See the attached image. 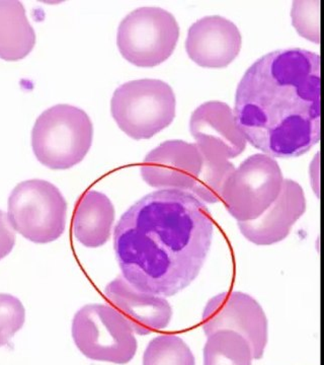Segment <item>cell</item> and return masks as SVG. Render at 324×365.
Masks as SVG:
<instances>
[{"label": "cell", "mask_w": 324, "mask_h": 365, "mask_svg": "<svg viewBox=\"0 0 324 365\" xmlns=\"http://www.w3.org/2000/svg\"><path fill=\"white\" fill-rule=\"evenodd\" d=\"M214 220L205 204L179 190H158L137 201L114 232L122 276L144 292L174 297L201 272Z\"/></svg>", "instance_id": "1"}, {"label": "cell", "mask_w": 324, "mask_h": 365, "mask_svg": "<svg viewBox=\"0 0 324 365\" xmlns=\"http://www.w3.org/2000/svg\"><path fill=\"white\" fill-rule=\"evenodd\" d=\"M234 117L247 143L273 158H298L320 140V58L304 49L268 53L237 86Z\"/></svg>", "instance_id": "2"}, {"label": "cell", "mask_w": 324, "mask_h": 365, "mask_svg": "<svg viewBox=\"0 0 324 365\" xmlns=\"http://www.w3.org/2000/svg\"><path fill=\"white\" fill-rule=\"evenodd\" d=\"M93 126L83 110L57 105L38 118L32 131L36 158L51 170H68L83 162L91 148Z\"/></svg>", "instance_id": "3"}, {"label": "cell", "mask_w": 324, "mask_h": 365, "mask_svg": "<svg viewBox=\"0 0 324 365\" xmlns=\"http://www.w3.org/2000/svg\"><path fill=\"white\" fill-rule=\"evenodd\" d=\"M110 112L124 133L136 139H150L174 120L177 98L169 83L160 79L129 81L117 88Z\"/></svg>", "instance_id": "4"}, {"label": "cell", "mask_w": 324, "mask_h": 365, "mask_svg": "<svg viewBox=\"0 0 324 365\" xmlns=\"http://www.w3.org/2000/svg\"><path fill=\"white\" fill-rule=\"evenodd\" d=\"M67 202L55 185L28 180L13 190L9 198V222L14 230L35 244H49L63 235Z\"/></svg>", "instance_id": "5"}, {"label": "cell", "mask_w": 324, "mask_h": 365, "mask_svg": "<svg viewBox=\"0 0 324 365\" xmlns=\"http://www.w3.org/2000/svg\"><path fill=\"white\" fill-rule=\"evenodd\" d=\"M71 333L79 351L97 361L127 364L138 348L131 327L109 304L81 307L72 321Z\"/></svg>", "instance_id": "6"}, {"label": "cell", "mask_w": 324, "mask_h": 365, "mask_svg": "<svg viewBox=\"0 0 324 365\" xmlns=\"http://www.w3.org/2000/svg\"><path fill=\"white\" fill-rule=\"evenodd\" d=\"M179 38V26L174 14L160 7H140L120 24L117 45L133 66L155 67L172 56Z\"/></svg>", "instance_id": "7"}, {"label": "cell", "mask_w": 324, "mask_h": 365, "mask_svg": "<svg viewBox=\"0 0 324 365\" xmlns=\"http://www.w3.org/2000/svg\"><path fill=\"white\" fill-rule=\"evenodd\" d=\"M283 182L277 160L258 153L235 168L225 182L220 201L237 222H253L275 202Z\"/></svg>", "instance_id": "8"}, {"label": "cell", "mask_w": 324, "mask_h": 365, "mask_svg": "<svg viewBox=\"0 0 324 365\" xmlns=\"http://www.w3.org/2000/svg\"><path fill=\"white\" fill-rule=\"evenodd\" d=\"M206 336L220 330L234 331L251 346L254 359H261L268 344V318L261 304L249 294L228 292L212 297L202 314Z\"/></svg>", "instance_id": "9"}, {"label": "cell", "mask_w": 324, "mask_h": 365, "mask_svg": "<svg viewBox=\"0 0 324 365\" xmlns=\"http://www.w3.org/2000/svg\"><path fill=\"white\" fill-rule=\"evenodd\" d=\"M201 168L202 155L196 143L169 140L146 155L141 177L153 188L189 192Z\"/></svg>", "instance_id": "10"}, {"label": "cell", "mask_w": 324, "mask_h": 365, "mask_svg": "<svg viewBox=\"0 0 324 365\" xmlns=\"http://www.w3.org/2000/svg\"><path fill=\"white\" fill-rule=\"evenodd\" d=\"M189 131L200 153L227 158L239 157L247 141L235 121L234 110L218 101L204 103L192 114Z\"/></svg>", "instance_id": "11"}, {"label": "cell", "mask_w": 324, "mask_h": 365, "mask_svg": "<svg viewBox=\"0 0 324 365\" xmlns=\"http://www.w3.org/2000/svg\"><path fill=\"white\" fill-rule=\"evenodd\" d=\"M242 47L241 34L231 21L205 16L189 28L186 51L194 63L205 68H224L236 59Z\"/></svg>", "instance_id": "12"}, {"label": "cell", "mask_w": 324, "mask_h": 365, "mask_svg": "<svg viewBox=\"0 0 324 365\" xmlns=\"http://www.w3.org/2000/svg\"><path fill=\"white\" fill-rule=\"evenodd\" d=\"M105 297L138 335L162 331L172 321V306L165 297L139 290L123 276L110 281Z\"/></svg>", "instance_id": "13"}, {"label": "cell", "mask_w": 324, "mask_h": 365, "mask_svg": "<svg viewBox=\"0 0 324 365\" xmlns=\"http://www.w3.org/2000/svg\"><path fill=\"white\" fill-rule=\"evenodd\" d=\"M306 197L298 182L284 179L280 195L253 222H239L240 232L256 246H272L284 241L306 211Z\"/></svg>", "instance_id": "14"}, {"label": "cell", "mask_w": 324, "mask_h": 365, "mask_svg": "<svg viewBox=\"0 0 324 365\" xmlns=\"http://www.w3.org/2000/svg\"><path fill=\"white\" fill-rule=\"evenodd\" d=\"M114 222L115 208L109 197L90 190L76 203L72 220L73 234L83 246L98 248L109 241Z\"/></svg>", "instance_id": "15"}, {"label": "cell", "mask_w": 324, "mask_h": 365, "mask_svg": "<svg viewBox=\"0 0 324 365\" xmlns=\"http://www.w3.org/2000/svg\"><path fill=\"white\" fill-rule=\"evenodd\" d=\"M35 44V30L23 4L0 0V58L19 61L33 51Z\"/></svg>", "instance_id": "16"}, {"label": "cell", "mask_w": 324, "mask_h": 365, "mask_svg": "<svg viewBox=\"0 0 324 365\" xmlns=\"http://www.w3.org/2000/svg\"><path fill=\"white\" fill-rule=\"evenodd\" d=\"M204 365H253L251 346L241 335L220 330L207 336Z\"/></svg>", "instance_id": "17"}, {"label": "cell", "mask_w": 324, "mask_h": 365, "mask_svg": "<svg viewBox=\"0 0 324 365\" xmlns=\"http://www.w3.org/2000/svg\"><path fill=\"white\" fill-rule=\"evenodd\" d=\"M201 155L200 174L189 193L193 194L203 203L219 202L225 182L234 172L235 167L227 158L219 155L204 153H201Z\"/></svg>", "instance_id": "18"}, {"label": "cell", "mask_w": 324, "mask_h": 365, "mask_svg": "<svg viewBox=\"0 0 324 365\" xmlns=\"http://www.w3.org/2000/svg\"><path fill=\"white\" fill-rule=\"evenodd\" d=\"M143 365H196V359L181 337L162 334L151 340L146 347Z\"/></svg>", "instance_id": "19"}, {"label": "cell", "mask_w": 324, "mask_h": 365, "mask_svg": "<svg viewBox=\"0 0 324 365\" xmlns=\"http://www.w3.org/2000/svg\"><path fill=\"white\" fill-rule=\"evenodd\" d=\"M320 2L318 0H296L293 2L291 19L295 30L304 39L319 44Z\"/></svg>", "instance_id": "20"}, {"label": "cell", "mask_w": 324, "mask_h": 365, "mask_svg": "<svg viewBox=\"0 0 324 365\" xmlns=\"http://www.w3.org/2000/svg\"><path fill=\"white\" fill-rule=\"evenodd\" d=\"M26 309L18 297L0 294V347L6 345L23 328Z\"/></svg>", "instance_id": "21"}, {"label": "cell", "mask_w": 324, "mask_h": 365, "mask_svg": "<svg viewBox=\"0 0 324 365\" xmlns=\"http://www.w3.org/2000/svg\"><path fill=\"white\" fill-rule=\"evenodd\" d=\"M16 245L14 230L9 222L6 213L0 210V260L11 253Z\"/></svg>", "instance_id": "22"}, {"label": "cell", "mask_w": 324, "mask_h": 365, "mask_svg": "<svg viewBox=\"0 0 324 365\" xmlns=\"http://www.w3.org/2000/svg\"><path fill=\"white\" fill-rule=\"evenodd\" d=\"M319 153L314 158L313 162L310 165V179L312 188L315 192L316 195L319 196Z\"/></svg>", "instance_id": "23"}]
</instances>
